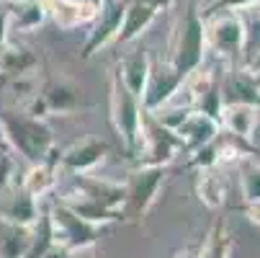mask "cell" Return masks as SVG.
Instances as JSON below:
<instances>
[{"label": "cell", "instance_id": "obj_24", "mask_svg": "<svg viewBox=\"0 0 260 258\" xmlns=\"http://www.w3.org/2000/svg\"><path fill=\"white\" fill-rule=\"evenodd\" d=\"M230 250H232V238H230V230L227 225L221 222H214L201 243V250H196V258H230Z\"/></svg>", "mask_w": 260, "mask_h": 258}, {"label": "cell", "instance_id": "obj_19", "mask_svg": "<svg viewBox=\"0 0 260 258\" xmlns=\"http://www.w3.org/2000/svg\"><path fill=\"white\" fill-rule=\"evenodd\" d=\"M11 3V0H8ZM47 21V8L44 0H13L8 11V28L11 31H34Z\"/></svg>", "mask_w": 260, "mask_h": 258}, {"label": "cell", "instance_id": "obj_3", "mask_svg": "<svg viewBox=\"0 0 260 258\" xmlns=\"http://www.w3.org/2000/svg\"><path fill=\"white\" fill-rule=\"evenodd\" d=\"M206 54V31H204V18L199 11H188L185 18L178 26L175 47H173V60L170 65L185 78L188 72L199 70Z\"/></svg>", "mask_w": 260, "mask_h": 258}, {"label": "cell", "instance_id": "obj_10", "mask_svg": "<svg viewBox=\"0 0 260 258\" xmlns=\"http://www.w3.org/2000/svg\"><path fill=\"white\" fill-rule=\"evenodd\" d=\"M101 0H44L47 18H52L59 28H78L93 23Z\"/></svg>", "mask_w": 260, "mask_h": 258}, {"label": "cell", "instance_id": "obj_4", "mask_svg": "<svg viewBox=\"0 0 260 258\" xmlns=\"http://www.w3.org/2000/svg\"><path fill=\"white\" fill-rule=\"evenodd\" d=\"M142 114H144V108H142L139 98L134 93H129V88L121 83L119 75H114V83H111V122H114V127H116L119 137L124 139L129 153H137V147H139Z\"/></svg>", "mask_w": 260, "mask_h": 258}, {"label": "cell", "instance_id": "obj_30", "mask_svg": "<svg viewBox=\"0 0 260 258\" xmlns=\"http://www.w3.org/2000/svg\"><path fill=\"white\" fill-rule=\"evenodd\" d=\"M8 11H11V3H8V0H0V44H3L8 39V34H11V28H8Z\"/></svg>", "mask_w": 260, "mask_h": 258}, {"label": "cell", "instance_id": "obj_25", "mask_svg": "<svg viewBox=\"0 0 260 258\" xmlns=\"http://www.w3.org/2000/svg\"><path fill=\"white\" fill-rule=\"evenodd\" d=\"M42 98L47 103L49 111H72L78 106V91L72 88L70 83H62V80H54L49 83L44 91H42Z\"/></svg>", "mask_w": 260, "mask_h": 258}, {"label": "cell", "instance_id": "obj_32", "mask_svg": "<svg viewBox=\"0 0 260 258\" xmlns=\"http://www.w3.org/2000/svg\"><path fill=\"white\" fill-rule=\"evenodd\" d=\"M257 3V0H214V3L206 8V11H214V8H245V6H252Z\"/></svg>", "mask_w": 260, "mask_h": 258}, {"label": "cell", "instance_id": "obj_36", "mask_svg": "<svg viewBox=\"0 0 260 258\" xmlns=\"http://www.w3.org/2000/svg\"><path fill=\"white\" fill-rule=\"evenodd\" d=\"M142 3L152 6V8H155V11L160 13V11H168V8H170V6L175 3V0H142Z\"/></svg>", "mask_w": 260, "mask_h": 258}, {"label": "cell", "instance_id": "obj_8", "mask_svg": "<svg viewBox=\"0 0 260 258\" xmlns=\"http://www.w3.org/2000/svg\"><path fill=\"white\" fill-rule=\"evenodd\" d=\"M183 83V75L168 62V65H160V67H152L150 70V78H147V85H144V93L139 98L144 111H155V108L165 106L173 93L180 88Z\"/></svg>", "mask_w": 260, "mask_h": 258}, {"label": "cell", "instance_id": "obj_21", "mask_svg": "<svg viewBox=\"0 0 260 258\" xmlns=\"http://www.w3.org/2000/svg\"><path fill=\"white\" fill-rule=\"evenodd\" d=\"M64 204H67L72 212H78L83 219L98 225V227H103L106 222H116V219H121V214H124V212H119V209H108V207H103V204H98V202H93V199H88V196H80V199L67 196Z\"/></svg>", "mask_w": 260, "mask_h": 258}, {"label": "cell", "instance_id": "obj_28", "mask_svg": "<svg viewBox=\"0 0 260 258\" xmlns=\"http://www.w3.org/2000/svg\"><path fill=\"white\" fill-rule=\"evenodd\" d=\"M240 176H242L245 202H257L260 199V163L252 158H245L240 163Z\"/></svg>", "mask_w": 260, "mask_h": 258}, {"label": "cell", "instance_id": "obj_11", "mask_svg": "<svg viewBox=\"0 0 260 258\" xmlns=\"http://www.w3.org/2000/svg\"><path fill=\"white\" fill-rule=\"evenodd\" d=\"M36 67H39V57L34 54L31 47H26L21 42H13V39H6L3 44H0V75L23 78Z\"/></svg>", "mask_w": 260, "mask_h": 258}, {"label": "cell", "instance_id": "obj_2", "mask_svg": "<svg viewBox=\"0 0 260 258\" xmlns=\"http://www.w3.org/2000/svg\"><path fill=\"white\" fill-rule=\"evenodd\" d=\"M204 31L206 47H211L219 57L235 60L245 49V26L235 8H214L204 11Z\"/></svg>", "mask_w": 260, "mask_h": 258}, {"label": "cell", "instance_id": "obj_29", "mask_svg": "<svg viewBox=\"0 0 260 258\" xmlns=\"http://www.w3.org/2000/svg\"><path fill=\"white\" fill-rule=\"evenodd\" d=\"M188 165H193V168H211V165H219V150L214 147V142H209V145H204V147H199V150H193V158L188 160Z\"/></svg>", "mask_w": 260, "mask_h": 258}, {"label": "cell", "instance_id": "obj_35", "mask_svg": "<svg viewBox=\"0 0 260 258\" xmlns=\"http://www.w3.org/2000/svg\"><path fill=\"white\" fill-rule=\"evenodd\" d=\"M247 217L255 225H260V199L257 202H247Z\"/></svg>", "mask_w": 260, "mask_h": 258}, {"label": "cell", "instance_id": "obj_14", "mask_svg": "<svg viewBox=\"0 0 260 258\" xmlns=\"http://www.w3.org/2000/svg\"><path fill=\"white\" fill-rule=\"evenodd\" d=\"M221 103H250L260 108V85L250 75V70H230L221 88Z\"/></svg>", "mask_w": 260, "mask_h": 258}, {"label": "cell", "instance_id": "obj_38", "mask_svg": "<svg viewBox=\"0 0 260 258\" xmlns=\"http://www.w3.org/2000/svg\"><path fill=\"white\" fill-rule=\"evenodd\" d=\"M11 3H13V0H11Z\"/></svg>", "mask_w": 260, "mask_h": 258}, {"label": "cell", "instance_id": "obj_18", "mask_svg": "<svg viewBox=\"0 0 260 258\" xmlns=\"http://www.w3.org/2000/svg\"><path fill=\"white\" fill-rule=\"evenodd\" d=\"M31 245V225L0 217V258H26Z\"/></svg>", "mask_w": 260, "mask_h": 258}, {"label": "cell", "instance_id": "obj_7", "mask_svg": "<svg viewBox=\"0 0 260 258\" xmlns=\"http://www.w3.org/2000/svg\"><path fill=\"white\" fill-rule=\"evenodd\" d=\"M165 181V165H142L126 186V204L132 214H144L155 202L160 186Z\"/></svg>", "mask_w": 260, "mask_h": 258}, {"label": "cell", "instance_id": "obj_9", "mask_svg": "<svg viewBox=\"0 0 260 258\" xmlns=\"http://www.w3.org/2000/svg\"><path fill=\"white\" fill-rule=\"evenodd\" d=\"M180 139V147L183 150H199V147L209 145L216 139V132H219V119L199 111V108H191L188 114H185V119L173 129Z\"/></svg>", "mask_w": 260, "mask_h": 258}, {"label": "cell", "instance_id": "obj_5", "mask_svg": "<svg viewBox=\"0 0 260 258\" xmlns=\"http://www.w3.org/2000/svg\"><path fill=\"white\" fill-rule=\"evenodd\" d=\"M49 222H52L54 243H62L70 250L90 248V245H95V240L101 235V227L98 225L83 219L78 212H72L64 202H59V204H54L49 209Z\"/></svg>", "mask_w": 260, "mask_h": 258}, {"label": "cell", "instance_id": "obj_6", "mask_svg": "<svg viewBox=\"0 0 260 258\" xmlns=\"http://www.w3.org/2000/svg\"><path fill=\"white\" fill-rule=\"evenodd\" d=\"M124 6L126 0H101L98 3V13L90 23V34L88 42L83 44V57H93L95 52H101L108 42L116 39L121 18H124Z\"/></svg>", "mask_w": 260, "mask_h": 258}, {"label": "cell", "instance_id": "obj_34", "mask_svg": "<svg viewBox=\"0 0 260 258\" xmlns=\"http://www.w3.org/2000/svg\"><path fill=\"white\" fill-rule=\"evenodd\" d=\"M245 67L250 70V75L255 78V83L260 85V49H257L255 54H250V57L245 60Z\"/></svg>", "mask_w": 260, "mask_h": 258}, {"label": "cell", "instance_id": "obj_27", "mask_svg": "<svg viewBox=\"0 0 260 258\" xmlns=\"http://www.w3.org/2000/svg\"><path fill=\"white\" fill-rule=\"evenodd\" d=\"M52 243H54V235H52L49 212H44V214L36 217V222L31 225V245H28L26 258H39Z\"/></svg>", "mask_w": 260, "mask_h": 258}, {"label": "cell", "instance_id": "obj_22", "mask_svg": "<svg viewBox=\"0 0 260 258\" xmlns=\"http://www.w3.org/2000/svg\"><path fill=\"white\" fill-rule=\"evenodd\" d=\"M57 183V176H54V165L42 160V163H31V168L26 170V178H23V191H28L34 199H42L44 194H49Z\"/></svg>", "mask_w": 260, "mask_h": 258}, {"label": "cell", "instance_id": "obj_31", "mask_svg": "<svg viewBox=\"0 0 260 258\" xmlns=\"http://www.w3.org/2000/svg\"><path fill=\"white\" fill-rule=\"evenodd\" d=\"M39 258H72V250L67 245H62V243H52Z\"/></svg>", "mask_w": 260, "mask_h": 258}, {"label": "cell", "instance_id": "obj_15", "mask_svg": "<svg viewBox=\"0 0 260 258\" xmlns=\"http://www.w3.org/2000/svg\"><path fill=\"white\" fill-rule=\"evenodd\" d=\"M219 124L240 139H252L255 127H257V106L250 103H221L219 111Z\"/></svg>", "mask_w": 260, "mask_h": 258}, {"label": "cell", "instance_id": "obj_1", "mask_svg": "<svg viewBox=\"0 0 260 258\" xmlns=\"http://www.w3.org/2000/svg\"><path fill=\"white\" fill-rule=\"evenodd\" d=\"M0 127H3L6 139L28 163H42L47 158V153L54 147L52 129L42 119H36V117L6 111L3 117H0Z\"/></svg>", "mask_w": 260, "mask_h": 258}, {"label": "cell", "instance_id": "obj_26", "mask_svg": "<svg viewBox=\"0 0 260 258\" xmlns=\"http://www.w3.org/2000/svg\"><path fill=\"white\" fill-rule=\"evenodd\" d=\"M240 18H242V26H245V60L250 54H255L260 49V0L252 6H245V8H237Z\"/></svg>", "mask_w": 260, "mask_h": 258}, {"label": "cell", "instance_id": "obj_33", "mask_svg": "<svg viewBox=\"0 0 260 258\" xmlns=\"http://www.w3.org/2000/svg\"><path fill=\"white\" fill-rule=\"evenodd\" d=\"M11 158L6 153H0V191H3L8 186V181H11Z\"/></svg>", "mask_w": 260, "mask_h": 258}, {"label": "cell", "instance_id": "obj_23", "mask_svg": "<svg viewBox=\"0 0 260 258\" xmlns=\"http://www.w3.org/2000/svg\"><path fill=\"white\" fill-rule=\"evenodd\" d=\"M214 168H216V165L201 168V173H199V199H201L206 207H211V209L221 207V204H224V199H227L224 178H221Z\"/></svg>", "mask_w": 260, "mask_h": 258}, {"label": "cell", "instance_id": "obj_13", "mask_svg": "<svg viewBox=\"0 0 260 258\" xmlns=\"http://www.w3.org/2000/svg\"><path fill=\"white\" fill-rule=\"evenodd\" d=\"M155 18H157V11L152 6L142 3V0H126L124 18H121V26H119V34H116V42H121V44L134 42L137 36H142L147 28L152 26Z\"/></svg>", "mask_w": 260, "mask_h": 258}, {"label": "cell", "instance_id": "obj_12", "mask_svg": "<svg viewBox=\"0 0 260 258\" xmlns=\"http://www.w3.org/2000/svg\"><path fill=\"white\" fill-rule=\"evenodd\" d=\"M106 153H108V145L103 139L88 137V139H83L78 145H72L70 150L59 153V163L64 168H70V170H75V173H85V170L95 168L106 158Z\"/></svg>", "mask_w": 260, "mask_h": 258}, {"label": "cell", "instance_id": "obj_20", "mask_svg": "<svg viewBox=\"0 0 260 258\" xmlns=\"http://www.w3.org/2000/svg\"><path fill=\"white\" fill-rule=\"evenodd\" d=\"M0 217L6 219H13V222H21V225H34L36 217H39V207H36V199L18 189L13 196H8V202L0 207Z\"/></svg>", "mask_w": 260, "mask_h": 258}, {"label": "cell", "instance_id": "obj_16", "mask_svg": "<svg viewBox=\"0 0 260 258\" xmlns=\"http://www.w3.org/2000/svg\"><path fill=\"white\" fill-rule=\"evenodd\" d=\"M75 189L80 191V196H88L108 209H119L126 204V189L124 186H116V183H108V181H98V178H88V176H80Z\"/></svg>", "mask_w": 260, "mask_h": 258}, {"label": "cell", "instance_id": "obj_37", "mask_svg": "<svg viewBox=\"0 0 260 258\" xmlns=\"http://www.w3.org/2000/svg\"><path fill=\"white\" fill-rule=\"evenodd\" d=\"M175 258H196V250H193V248H185V250H183V253H178Z\"/></svg>", "mask_w": 260, "mask_h": 258}, {"label": "cell", "instance_id": "obj_17", "mask_svg": "<svg viewBox=\"0 0 260 258\" xmlns=\"http://www.w3.org/2000/svg\"><path fill=\"white\" fill-rule=\"evenodd\" d=\"M150 70H152V62L147 57V52H134V54H126L121 62H119V72L116 75L121 78V83L129 88V93H134L137 98H142L144 93V85H147V78H150Z\"/></svg>", "mask_w": 260, "mask_h": 258}]
</instances>
